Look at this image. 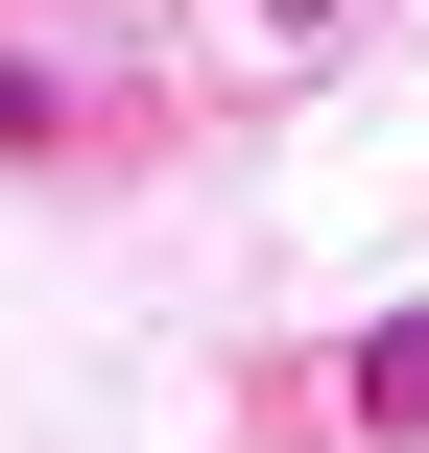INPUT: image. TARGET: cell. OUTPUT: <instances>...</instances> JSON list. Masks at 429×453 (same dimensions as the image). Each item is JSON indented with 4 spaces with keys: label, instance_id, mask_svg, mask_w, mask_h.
Wrapping results in <instances>:
<instances>
[{
    "label": "cell",
    "instance_id": "6da1fadb",
    "mask_svg": "<svg viewBox=\"0 0 429 453\" xmlns=\"http://www.w3.org/2000/svg\"><path fill=\"white\" fill-rule=\"evenodd\" d=\"M358 430H429V311L382 334V358H358Z\"/></svg>",
    "mask_w": 429,
    "mask_h": 453
}]
</instances>
